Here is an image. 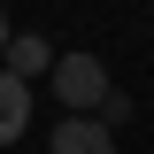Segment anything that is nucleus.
I'll return each mask as SVG.
<instances>
[{
    "instance_id": "3",
    "label": "nucleus",
    "mask_w": 154,
    "mask_h": 154,
    "mask_svg": "<svg viewBox=\"0 0 154 154\" xmlns=\"http://www.w3.org/2000/svg\"><path fill=\"white\" fill-rule=\"evenodd\" d=\"M23 123H31V85L0 69V146H8V139H23Z\"/></svg>"
},
{
    "instance_id": "5",
    "label": "nucleus",
    "mask_w": 154,
    "mask_h": 154,
    "mask_svg": "<svg viewBox=\"0 0 154 154\" xmlns=\"http://www.w3.org/2000/svg\"><path fill=\"white\" fill-rule=\"evenodd\" d=\"M8 38H16V31H8V16H0V54H8Z\"/></svg>"
},
{
    "instance_id": "1",
    "label": "nucleus",
    "mask_w": 154,
    "mask_h": 154,
    "mask_svg": "<svg viewBox=\"0 0 154 154\" xmlns=\"http://www.w3.org/2000/svg\"><path fill=\"white\" fill-rule=\"evenodd\" d=\"M54 93H62V108H100L108 100V69L93 54H54Z\"/></svg>"
},
{
    "instance_id": "2",
    "label": "nucleus",
    "mask_w": 154,
    "mask_h": 154,
    "mask_svg": "<svg viewBox=\"0 0 154 154\" xmlns=\"http://www.w3.org/2000/svg\"><path fill=\"white\" fill-rule=\"evenodd\" d=\"M54 154H116V131L100 116H62L54 123Z\"/></svg>"
},
{
    "instance_id": "4",
    "label": "nucleus",
    "mask_w": 154,
    "mask_h": 154,
    "mask_svg": "<svg viewBox=\"0 0 154 154\" xmlns=\"http://www.w3.org/2000/svg\"><path fill=\"white\" fill-rule=\"evenodd\" d=\"M0 69L31 85V77H46V69H54V46H46V38H8V54H0Z\"/></svg>"
}]
</instances>
